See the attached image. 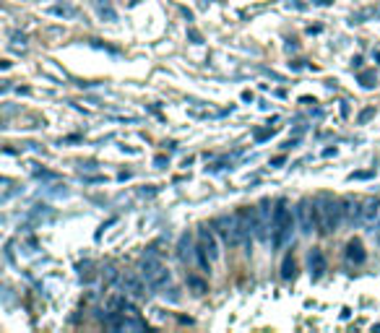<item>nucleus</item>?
<instances>
[{"mask_svg": "<svg viewBox=\"0 0 380 333\" xmlns=\"http://www.w3.org/2000/svg\"><path fill=\"white\" fill-rule=\"evenodd\" d=\"M318 203V232L321 234H331L339 229L341 216H344V203L334 196H321L315 200Z\"/></svg>", "mask_w": 380, "mask_h": 333, "instance_id": "nucleus-1", "label": "nucleus"}, {"mask_svg": "<svg viewBox=\"0 0 380 333\" xmlns=\"http://www.w3.org/2000/svg\"><path fill=\"white\" fill-rule=\"evenodd\" d=\"M292 227H294V219H292L289 203L284 198H279L274 203V229H271V245L276 250H281L284 245L289 242Z\"/></svg>", "mask_w": 380, "mask_h": 333, "instance_id": "nucleus-2", "label": "nucleus"}, {"mask_svg": "<svg viewBox=\"0 0 380 333\" xmlns=\"http://www.w3.org/2000/svg\"><path fill=\"white\" fill-rule=\"evenodd\" d=\"M258 224V209H237L235 227H232V245H250V237L256 234Z\"/></svg>", "mask_w": 380, "mask_h": 333, "instance_id": "nucleus-3", "label": "nucleus"}, {"mask_svg": "<svg viewBox=\"0 0 380 333\" xmlns=\"http://www.w3.org/2000/svg\"><path fill=\"white\" fill-rule=\"evenodd\" d=\"M141 271H144V278L146 284L151 289H162L169 284V271L164 266H162V260L154 256L144 258V263H141Z\"/></svg>", "mask_w": 380, "mask_h": 333, "instance_id": "nucleus-4", "label": "nucleus"}, {"mask_svg": "<svg viewBox=\"0 0 380 333\" xmlns=\"http://www.w3.org/2000/svg\"><path fill=\"white\" fill-rule=\"evenodd\" d=\"M294 213H297V227H300L302 234H313L318 229V203L315 200L302 198Z\"/></svg>", "mask_w": 380, "mask_h": 333, "instance_id": "nucleus-5", "label": "nucleus"}, {"mask_svg": "<svg viewBox=\"0 0 380 333\" xmlns=\"http://www.w3.org/2000/svg\"><path fill=\"white\" fill-rule=\"evenodd\" d=\"M269 229H274V211H271V200L263 198L258 203V224H256V237L260 242L269 240Z\"/></svg>", "mask_w": 380, "mask_h": 333, "instance_id": "nucleus-6", "label": "nucleus"}, {"mask_svg": "<svg viewBox=\"0 0 380 333\" xmlns=\"http://www.w3.org/2000/svg\"><path fill=\"white\" fill-rule=\"evenodd\" d=\"M307 266H310V276L321 278L325 274V256L321 247H313L310 256H307Z\"/></svg>", "mask_w": 380, "mask_h": 333, "instance_id": "nucleus-7", "label": "nucleus"}, {"mask_svg": "<svg viewBox=\"0 0 380 333\" xmlns=\"http://www.w3.org/2000/svg\"><path fill=\"white\" fill-rule=\"evenodd\" d=\"M198 245H201L211 258H219V245H216V237H213V232L209 227H201V229H198Z\"/></svg>", "mask_w": 380, "mask_h": 333, "instance_id": "nucleus-8", "label": "nucleus"}, {"mask_svg": "<svg viewBox=\"0 0 380 333\" xmlns=\"http://www.w3.org/2000/svg\"><path fill=\"white\" fill-rule=\"evenodd\" d=\"M123 287H125V292H128L131 297L141 300V297H146V287H149V284H144V281H141L138 276H133V274H125Z\"/></svg>", "mask_w": 380, "mask_h": 333, "instance_id": "nucleus-9", "label": "nucleus"}, {"mask_svg": "<svg viewBox=\"0 0 380 333\" xmlns=\"http://www.w3.org/2000/svg\"><path fill=\"white\" fill-rule=\"evenodd\" d=\"M344 256H347L349 263H365V258H368V253H365V245H362V240H349L347 242V250H344Z\"/></svg>", "mask_w": 380, "mask_h": 333, "instance_id": "nucleus-10", "label": "nucleus"}, {"mask_svg": "<svg viewBox=\"0 0 380 333\" xmlns=\"http://www.w3.org/2000/svg\"><path fill=\"white\" fill-rule=\"evenodd\" d=\"M365 209H362V222L368 224V222H372L375 216H378V209H380V200L378 198H368L365 203H362Z\"/></svg>", "mask_w": 380, "mask_h": 333, "instance_id": "nucleus-11", "label": "nucleus"}, {"mask_svg": "<svg viewBox=\"0 0 380 333\" xmlns=\"http://www.w3.org/2000/svg\"><path fill=\"white\" fill-rule=\"evenodd\" d=\"M294 274H297V263H294L292 253H287L284 263H281V276H284V278H294Z\"/></svg>", "mask_w": 380, "mask_h": 333, "instance_id": "nucleus-12", "label": "nucleus"}, {"mask_svg": "<svg viewBox=\"0 0 380 333\" xmlns=\"http://www.w3.org/2000/svg\"><path fill=\"white\" fill-rule=\"evenodd\" d=\"M97 11H99L102 19H107V21H117V13H115V8H112L110 3H102V0H97Z\"/></svg>", "mask_w": 380, "mask_h": 333, "instance_id": "nucleus-13", "label": "nucleus"}, {"mask_svg": "<svg viewBox=\"0 0 380 333\" xmlns=\"http://www.w3.org/2000/svg\"><path fill=\"white\" fill-rule=\"evenodd\" d=\"M188 287L193 289V292H196V294H206V292H209V284H206V281H203V278L193 276V274H190V276H188Z\"/></svg>", "mask_w": 380, "mask_h": 333, "instance_id": "nucleus-14", "label": "nucleus"}, {"mask_svg": "<svg viewBox=\"0 0 380 333\" xmlns=\"http://www.w3.org/2000/svg\"><path fill=\"white\" fill-rule=\"evenodd\" d=\"M50 13H55V16H76V8H70V6H55V8H50Z\"/></svg>", "mask_w": 380, "mask_h": 333, "instance_id": "nucleus-15", "label": "nucleus"}, {"mask_svg": "<svg viewBox=\"0 0 380 333\" xmlns=\"http://www.w3.org/2000/svg\"><path fill=\"white\" fill-rule=\"evenodd\" d=\"M359 84H362L365 89H372V86H375V76H372V73H359Z\"/></svg>", "mask_w": 380, "mask_h": 333, "instance_id": "nucleus-16", "label": "nucleus"}, {"mask_svg": "<svg viewBox=\"0 0 380 333\" xmlns=\"http://www.w3.org/2000/svg\"><path fill=\"white\" fill-rule=\"evenodd\" d=\"M188 250H190V237L182 234V240H180V258H182V260L188 258Z\"/></svg>", "mask_w": 380, "mask_h": 333, "instance_id": "nucleus-17", "label": "nucleus"}, {"mask_svg": "<svg viewBox=\"0 0 380 333\" xmlns=\"http://www.w3.org/2000/svg\"><path fill=\"white\" fill-rule=\"evenodd\" d=\"M368 178H372V172H352L349 175V180H368Z\"/></svg>", "mask_w": 380, "mask_h": 333, "instance_id": "nucleus-18", "label": "nucleus"}, {"mask_svg": "<svg viewBox=\"0 0 380 333\" xmlns=\"http://www.w3.org/2000/svg\"><path fill=\"white\" fill-rule=\"evenodd\" d=\"M271 135H274V131H258V133H256V141L260 144V141H266V138H271Z\"/></svg>", "mask_w": 380, "mask_h": 333, "instance_id": "nucleus-19", "label": "nucleus"}, {"mask_svg": "<svg viewBox=\"0 0 380 333\" xmlns=\"http://www.w3.org/2000/svg\"><path fill=\"white\" fill-rule=\"evenodd\" d=\"M372 115H375V110L370 107V110H365V112H362V115H359V122H368L370 117H372Z\"/></svg>", "mask_w": 380, "mask_h": 333, "instance_id": "nucleus-20", "label": "nucleus"}, {"mask_svg": "<svg viewBox=\"0 0 380 333\" xmlns=\"http://www.w3.org/2000/svg\"><path fill=\"white\" fill-rule=\"evenodd\" d=\"M190 39H193L196 45H201V34H198V32H190Z\"/></svg>", "mask_w": 380, "mask_h": 333, "instance_id": "nucleus-21", "label": "nucleus"}, {"mask_svg": "<svg viewBox=\"0 0 380 333\" xmlns=\"http://www.w3.org/2000/svg\"><path fill=\"white\" fill-rule=\"evenodd\" d=\"M271 164H274V166L284 164V156H276V159H271Z\"/></svg>", "mask_w": 380, "mask_h": 333, "instance_id": "nucleus-22", "label": "nucleus"}]
</instances>
